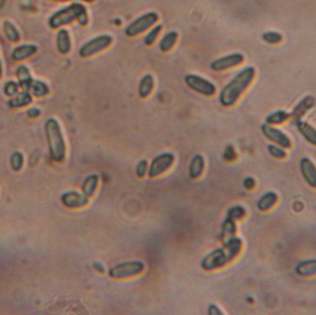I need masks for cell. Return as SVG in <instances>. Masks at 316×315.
Listing matches in <instances>:
<instances>
[{
	"label": "cell",
	"instance_id": "obj_27",
	"mask_svg": "<svg viewBox=\"0 0 316 315\" xmlns=\"http://www.w3.org/2000/svg\"><path fill=\"white\" fill-rule=\"evenodd\" d=\"M32 102V97L27 93V91H23L22 93L17 94L14 98L9 101V105L12 107H21L29 105Z\"/></svg>",
	"mask_w": 316,
	"mask_h": 315
},
{
	"label": "cell",
	"instance_id": "obj_9",
	"mask_svg": "<svg viewBox=\"0 0 316 315\" xmlns=\"http://www.w3.org/2000/svg\"><path fill=\"white\" fill-rule=\"evenodd\" d=\"M174 160L175 157L171 153H163L156 155L148 167V176L149 177L160 176L171 168Z\"/></svg>",
	"mask_w": 316,
	"mask_h": 315
},
{
	"label": "cell",
	"instance_id": "obj_26",
	"mask_svg": "<svg viewBox=\"0 0 316 315\" xmlns=\"http://www.w3.org/2000/svg\"><path fill=\"white\" fill-rule=\"evenodd\" d=\"M99 181V177L96 174H92L87 176L82 183V192L87 197L92 196L96 191Z\"/></svg>",
	"mask_w": 316,
	"mask_h": 315
},
{
	"label": "cell",
	"instance_id": "obj_38",
	"mask_svg": "<svg viewBox=\"0 0 316 315\" xmlns=\"http://www.w3.org/2000/svg\"><path fill=\"white\" fill-rule=\"evenodd\" d=\"M28 115H29L31 117H38L40 115V111L37 108H32L28 111Z\"/></svg>",
	"mask_w": 316,
	"mask_h": 315
},
{
	"label": "cell",
	"instance_id": "obj_25",
	"mask_svg": "<svg viewBox=\"0 0 316 315\" xmlns=\"http://www.w3.org/2000/svg\"><path fill=\"white\" fill-rule=\"evenodd\" d=\"M235 220L227 217V219H226L224 225H223V228H222L221 239L223 241V243L229 242L230 240L235 238Z\"/></svg>",
	"mask_w": 316,
	"mask_h": 315
},
{
	"label": "cell",
	"instance_id": "obj_22",
	"mask_svg": "<svg viewBox=\"0 0 316 315\" xmlns=\"http://www.w3.org/2000/svg\"><path fill=\"white\" fill-rule=\"evenodd\" d=\"M205 168V159L201 154H196L191 158L189 166V176L191 178H197L202 175Z\"/></svg>",
	"mask_w": 316,
	"mask_h": 315
},
{
	"label": "cell",
	"instance_id": "obj_10",
	"mask_svg": "<svg viewBox=\"0 0 316 315\" xmlns=\"http://www.w3.org/2000/svg\"><path fill=\"white\" fill-rule=\"evenodd\" d=\"M261 130L265 138L274 144H278L285 149H290L292 146V141L290 138L278 127L265 123L262 126Z\"/></svg>",
	"mask_w": 316,
	"mask_h": 315
},
{
	"label": "cell",
	"instance_id": "obj_31",
	"mask_svg": "<svg viewBox=\"0 0 316 315\" xmlns=\"http://www.w3.org/2000/svg\"><path fill=\"white\" fill-rule=\"evenodd\" d=\"M30 89L32 90V93L38 97L44 96L45 95H47L49 92V89L47 87V85L43 81H33Z\"/></svg>",
	"mask_w": 316,
	"mask_h": 315
},
{
	"label": "cell",
	"instance_id": "obj_21",
	"mask_svg": "<svg viewBox=\"0 0 316 315\" xmlns=\"http://www.w3.org/2000/svg\"><path fill=\"white\" fill-rule=\"evenodd\" d=\"M289 118H290V113H288L286 110H276L266 116L265 123L273 125V126H279L285 123Z\"/></svg>",
	"mask_w": 316,
	"mask_h": 315
},
{
	"label": "cell",
	"instance_id": "obj_36",
	"mask_svg": "<svg viewBox=\"0 0 316 315\" xmlns=\"http://www.w3.org/2000/svg\"><path fill=\"white\" fill-rule=\"evenodd\" d=\"M148 171L147 161L145 159L140 160L136 166V175L139 177H142Z\"/></svg>",
	"mask_w": 316,
	"mask_h": 315
},
{
	"label": "cell",
	"instance_id": "obj_4",
	"mask_svg": "<svg viewBox=\"0 0 316 315\" xmlns=\"http://www.w3.org/2000/svg\"><path fill=\"white\" fill-rule=\"evenodd\" d=\"M44 132L52 159L56 162L62 161L66 155V144L59 122L54 118H49L45 122Z\"/></svg>",
	"mask_w": 316,
	"mask_h": 315
},
{
	"label": "cell",
	"instance_id": "obj_19",
	"mask_svg": "<svg viewBox=\"0 0 316 315\" xmlns=\"http://www.w3.org/2000/svg\"><path fill=\"white\" fill-rule=\"evenodd\" d=\"M37 51V46L35 44H22L15 47L12 51V59L16 61H20L27 59Z\"/></svg>",
	"mask_w": 316,
	"mask_h": 315
},
{
	"label": "cell",
	"instance_id": "obj_6",
	"mask_svg": "<svg viewBox=\"0 0 316 315\" xmlns=\"http://www.w3.org/2000/svg\"><path fill=\"white\" fill-rule=\"evenodd\" d=\"M113 42V37L109 35H101L90 39L85 44H82L79 50L81 58L87 59L92 56L104 51L108 48Z\"/></svg>",
	"mask_w": 316,
	"mask_h": 315
},
{
	"label": "cell",
	"instance_id": "obj_7",
	"mask_svg": "<svg viewBox=\"0 0 316 315\" xmlns=\"http://www.w3.org/2000/svg\"><path fill=\"white\" fill-rule=\"evenodd\" d=\"M184 81L189 88L202 96H213L216 93V87L212 81L197 74H187Z\"/></svg>",
	"mask_w": 316,
	"mask_h": 315
},
{
	"label": "cell",
	"instance_id": "obj_37",
	"mask_svg": "<svg viewBox=\"0 0 316 315\" xmlns=\"http://www.w3.org/2000/svg\"><path fill=\"white\" fill-rule=\"evenodd\" d=\"M243 185H244V187L246 189L251 190V189H253L255 187V180L252 177H250V176L246 177L244 179V181H243Z\"/></svg>",
	"mask_w": 316,
	"mask_h": 315
},
{
	"label": "cell",
	"instance_id": "obj_30",
	"mask_svg": "<svg viewBox=\"0 0 316 315\" xmlns=\"http://www.w3.org/2000/svg\"><path fill=\"white\" fill-rule=\"evenodd\" d=\"M262 39L269 44H279L282 42V35L276 31H267L262 35Z\"/></svg>",
	"mask_w": 316,
	"mask_h": 315
},
{
	"label": "cell",
	"instance_id": "obj_15",
	"mask_svg": "<svg viewBox=\"0 0 316 315\" xmlns=\"http://www.w3.org/2000/svg\"><path fill=\"white\" fill-rule=\"evenodd\" d=\"M298 132L310 144L316 146V128L307 121L300 120L296 122Z\"/></svg>",
	"mask_w": 316,
	"mask_h": 315
},
{
	"label": "cell",
	"instance_id": "obj_32",
	"mask_svg": "<svg viewBox=\"0 0 316 315\" xmlns=\"http://www.w3.org/2000/svg\"><path fill=\"white\" fill-rule=\"evenodd\" d=\"M267 150H268V153L270 154V155H272L274 158L276 159H279V160H282V159H285L287 157V149L283 148V147L280 146L278 144H269L268 147H267Z\"/></svg>",
	"mask_w": 316,
	"mask_h": 315
},
{
	"label": "cell",
	"instance_id": "obj_35",
	"mask_svg": "<svg viewBox=\"0 0 316 315\" xmlns=\"http://www.w3.org/2000/svg\"><path fill=\"white\" fill-rule=\"evenodd\" d=\"M18 84L13 81H7L4 85V93L7 96H13L18 94Z\"/></svg>",
	"mask_w": 316,
	"mask_h": 315
},
{
	"label": "cell",
	"instance_id": "obj_17",
	"mask_svg": "<svg viewBox=\"0 0 316 315\" xmlns=\"http://www.w3.org/2000/svg\"><path fill=\"white\" fill-rule=\"evenodd\" d=\"M155 86V80L151 74H145L141 77L138 85V95L140 98H146L151 95Z\"/></svg>",
	"mask_w": 316,
	"mask_h": 315
},
{
	"label": "cell",
	"instance_id": "obj_29",
	"mask_svg": "<svg viewBox=\"0 0 316 315\" xmlns=\"http://www.w3.org/2000/svg\"><path fill=\"white\" fill-rule=\"evenodd\" d=\"M162 29H163V26H162L161 24H157V25L153 26L146 34V35L143 38L144 44L147 45V46L154 44V43L156 41V39H157V37L159 36Z\"/></svg>",
	"mask_w": 316,
	"mask_h": 315
},
{
	"label": "cell",
	"instance_id": "obj_28",
	"mask_svg": "<svg viewBox=\"0 0 316 315\" xmlns=\"http://www.w3.org/2000/svg\"><path fill=\"white\" fill-rule=\"evenodd\" d=\"M3 29L5 32L6 36L7 37V39L9 41L16 43V42H18L20 40V38H21L20 33H19V31L17 30V28L15 27L13 23H11L8 21H5L4 24H3Z\"/></svg>",
	"mask_w": 316,
	"mask_h": 315
},
{
	"label": "cell",
	"instance_id": "obj_5",
	"mask_svg": "<svg viewBox=\"0 0 316 315\" xmlns=\"http://www.w3.org/2000/svg\"><path fill=\"white\" fill-rule=\"evenodd\" d=\"M159 16L155 11H149L144 14L140 15L133 22L127 25L125 28V35L129 37H135L140 35L147 30L155 26L158 22Z\"/></svg>",
	"mask_w": 316,
	"mask_h": 315
},
{
	"label": "cell",
	"instance_id": "obj_34",
	"mask_svg": "<svg viewBox=\"0 0 316 315\" xmlns=\"http://www.w3.org/2000/svg\"><path fill=\"white\" fill-rule=\"evenodd\" d=\"M10 164H11L12 169L16 170V171L22 169V164H23L22 154L18 153V152H16V153L12 154L11 158H10Z\"/></svg>",
	"mask_w": 316,
	"mask_h": 315
},
{
	"label": "cell",
	"instance_id": "obj_18",
	"mask_svg": "<svg viewBox=\"0 0 316 315\" xmlns=\"http://www.w3.org/2000/svg\"><path fill=\"white\" fill-rule=\"evenodd\" d=\"M278 201H279L278 194L273 191H268L258 200V209L262 212H267L277 205Z\"/></svg>",
	"mask_w": 316,
	"mask_h": 315
},
{
	"label": "cell",
	"instance_id": "obj_39",
	"mask_svg": "<svg viewBox=\"0 0 316 315\" xmlns=\"http://www.w3.org/2000/svg\"><path fill=\"white\" fill-rule=\"evenodd\" d=\"M52 1H57V2H68V1H72V0H52ZM80 1L85 2V3H93V2H95L96 0H80Z\"/></svg>",
	"mask_w": 316,
	"mask_h": 315
},
{
	"label": "cell",
	"instance_id": "obj_23",
	"mask_svg": "<svg viewBox=\"0 0 316 315\" xmlns=\"http://www.w3.org/2000/svg\"><path fill=\"white\" fill-rule=\"evenodd\" d=\"M177 37H178V34L176 31H170L166 35H164V36L162 37L161 40L159 41V44H158L159 49L164 53L170 51L176 44Z\"/></svg>",
	"mask_w": 316,
	"mask_h": 315
},
{
	"label": "cell",
	"instance_id": "obj_12",
	"mask_svg": "<svg viewBox=\"0 0 316 315\" xmlns=\"http://www.w3.org/2000/svg\"><path fill=\"white\" fill-rule=\"evenodd\" d=\"M316 105V98L313 96H306L296 104L292 111L290 112V118L294 120L295 123L302 120L304 116L313 109Z\"/></svg>",
	"mask_w": 316,
	"mask_h": 315
},
{
	"label": "cell",
	"instance_id": "obj_14",
	"mask_svg": "<svg viewBox=\"0 0 316 315\" xmlns=\"http://www.w3.org/2000/svg\"><path fill=\"white\" fill-rule=\"evenodd\" d=\"M61 202L69 208H79L87 205L88 197L76 191H69L61 196Z\"/></svg>",
	"mask_w": 316,
	"mask_h": 315
},
{
	"label": "cell",
	"instance_id": "obj_20",
	"mask_svg": "<svg viewBox=\"0 0 316 315\" xmlns=\"http://www.w3.org/2000/svg\"><path fill=\"white\" fill-rule=\"evenodd\" d=\"M296 273L304 278L316 276V259L302 261L296 267Z\"/></svg>",
	"mask_w": 316,
	"mask_h": 315
},
{
	"label": "cell",
	"instance_id": "obj_11",
	"mask_svg": "<svg viewBox=\"0 0 316 315\" xmlns=\"http://www.w3.org/2000/svg\"><path fill=\"white\" fill-rule=\"evenodd\" d=\"M244 61V56L242 53L235 52L221 58L214 59L210 63V69L213 71H224L229 69L240 66Z\"/></svg>",
	"mask_w": 316,
	"mask_h": 315
},
{
	"label": "cell",
	"instance_id": "obj_8",
	"mask_svg": "<svg viewBox=\"0 0 316 315\" xmlns=\"http://www.w3.org/2000/svg\"><path fill=\"white\" fill-rule=\"evenodd\" d=\"M144 264L140 261H129L112 266L109 269V277L121 279L137 276L143 271Z\"/></svg>",
	"mask_w": 316,
	"mask_h": 315
},
{
	"label": "cell",
	"instance_id": "obj_41",
	"mask_svg": "<svg viewBox=\"0 0 316 315\" xmlns=\"http://www.w3.org/2000/svg\"><path fill=\"white\" fill-rule=\"evenodd\" d=\"M2 75V66H1V62H0V77Z\"/></svg>",
	"mask_w": 316,
	"mask_h": 315
},
{
	"label": "cell",
	"instance_id": "obj_13",
	"mask_svg": "<svg viewBox=\"0 0 316 315\" xmlns=\"http://www.w3.org/2000/svg\"><path fill=\"white\" fill-rule=\"evenodd\" d=\"M300 170L303 179L310 187L316 189V166L308 157H302L300 161Z\"/></svg>",
	"mask_w": 316,
	"mask_h": 315
},
{
	"label": "cell",
	"instance_id": "obj_3",
	"mask_svg": "<svg viewBox=\"0 0 316 315\" xmlns=\"http://www.w3.org/2000/svg\"><path fill=\"white\" fill-rule=\"evenodd\" d=\"M241 248L242 241L235 237L229 242L224 243L222 248L213 250L205 257L202 261V266L207 271L222 267L238 255Z\"/></svg>",
	"mask_w": 316,
	"mask_h": 315
},
{
	"label": "cell",
	"instance_id": "obj_16",
	"mask_svg": "<svg viewBox=\"0 0 316 315\" xmlns=\"http://www.w3.org/2000/svg\"><path fill=\"white\" fill-rule=\"evenodd\" d=\"M56 44L58 51L62 55L69 54L71 49V41L70 34L66 29L59 30L56 37Z\"/></svg>",
	"mask_w": 316,
	"mask_h": 315
},
{
	"label": "cell",
	"instance_id": "obj_33",
	"mask_svg": "<svg viewBox=\"0 0 316 315\" xmlns=\"http://www.w3.org/2000/svg\"><path fill=\"white\" fill-rule=\"evenodd\" d=\"M244 215H245V210L242 206H234L230 208L228 212V217L233 220L241 219Z\"/></svg>",
	"mask_w": 316,
	"mask_h": 315
},
{
	"label": "cell",
	"instance_id": "obj_24",
	"mask_svg": "<svg viewBox=\"0 0 316 315\" xmlns=\"http://www.w3.org/2000/svg\"><path fill=\"white\" fill-rule=\"evenodd\" d=\"M16 75L17 78L20 82V85L22 86V88L24 91H27L28 89L31 87L32 84V77H31V73H30L28 68L24 65L18 67L17 70H16Z\"/></svg>",
	"mask_w": 316,
	"mask_h": 315
},
{
	"label": "cell",
	"instance_id": "obj_40",
	"mask_svg": "<svg viewBox=\"0 0 316 315\" xmlns=\"http://www.w3.org/2000/svg\"><path fill=\"white\" fill-rule=\"evenodd\" d=\"M96 268H97V270H99L100 272H104V267H102V265L98 263H96Z\"/></svg>",
	"mask_w": 316,
	"mask_h": 315
},
{
	"label": "cell",
	"instance_id": "obj_1",
	"mask_svg": "<svg viewBox=\"0 0 316 315\" xmlns=\"http://www.w3.org/2000/svg\"><path fill=\"white\" fill-rule=\"evenodd\" d=\"M256 70L252 66L242 69L235 76L221 89L218 100L221 105L229 107L234 105L243 93L248 89L255 78Z\"/></svg>",
	"mask_w": 316,
	"mask_h": 315
},
{
	"label": "cell",
	"instance_id": "obj_2",
	"mask_svg": "<svg viewBox=\"0 0 316 315\" xmlns=\"http://www.w3.org/2000/svg\"><path fill=\"white\" fill-rule=\"evenodd\" d=\"M74 21H77L82 26H86L88 23L87 8L80 2H73L56 11L49 18L48 24L53 29H58L70 24Z\"/></svg>",
	"mask_w": 316,
	"mask_h": 315
}]
</instances>
